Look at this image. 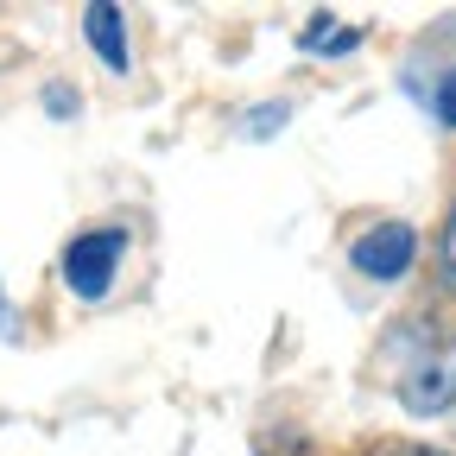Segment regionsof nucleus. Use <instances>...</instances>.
I'll return each mask as SVG.
<instances>
[{"label": "nucleus", "instance_id": "obj_1", "mask_svg": "<svg viewBox=\"0 0 456 456\" xmlns=\"http://www.w3.org/2000/svg\"><path fill=\"white\" fill-rule=\"evenodd\" d=\"M121 248H127L121 228H89V235H77L64 248V285L77 298H108L114 273H121Z\"/></svg>", "mask_w": 456, "mask_h": 456}, {"label": "nucleus", "instance_id": "obj_2", "mask_svg": "<svg viewBox=\"0 0 456 456\" xmlns=\"http://www.w3.org/2000/svg\"><path fill=\"white\" fill-rule=\"evenodd\" d=\"M399 406L419 412V419H431V412L456 406V355H450V349L419 355V362L406 368V380H399Z\"/></svg>", "mask_w": 456, "mask_h": 456}, {"label": "nucleus", "instance_id": "obj_3", "mask_svg": "<svg viewBox=\"0 0 456 456\" xmlns=\"http://www.w3.org/2000/svg\"><path fill=\"white\" fill-rule=\"evenodd\" d=\"M412 260H419V235L406 222H374L355 241V273H368V279H399V273H412Z\"/></svg>", "mask_w": 456, "mask_h": 456}, {"label": "nucleus", "instance_id": "obj_4", "mask_svg": "<svg viewBox=\"0 0 456 456\" xmlns=\"http://www.w3.org/2000/svg\"><path fill=\"white\" fill-rule=\"evenodd\" d=\"M83 32H89V45H95V57L108 70H127V20H121V7L95 0V7L83 13Z\"/></svg>", "mask_w": 456, "mask_h": 456}, {"label": "nucleus", "instance_id": "obj_5", "mask_svg": "<svg viewBox=\"0 0 456 456\" xmlns=\"http://www.w3.org/2000/svg\"><path fill=\"white\" fill-rule=\"evenodd\" d=\"M362 32L355 26H336V13H311V26H305V45L311 51H349Z\"/></svg>", "mask_w": 456, "mask_h": 456}, {"label": "nucleus", "instance_id": "obj_6", "mask_svg": "<svg viewBox=\"0 0 456 456\" xmlns=\"http://www.w3.org/2000/svg\"><path fill=\"white\" fill-rule=\"evenodd\" d=\"M431 108H437V121H444V127H456V64L444 70V83H437V95H431Z\"/></svg>", "mask_w": 456, "mask_h": 456}, {"label": "nucleus", "instance_id": "obj_7", "mask_svg": "<svg viewBox=\"0 0 456 456\" xmlns=\"http://www.w3.org/2000/svg\"><path fill=\"white\" fill-rule=\"evenodd\" d=\"M437 260H444V279L456 285V203H450V222H444V241H437Z\"/></svg>", "mask_w": 456, "mask_h": 456}, {"label": "nucleus", "instance_id": "obj_8", "mask_svg": "<svg viewBox=\"0 0 456 456\" xmlns=\"http://www.w3.org/2000/svg\"><path fill=\"white\" fill-rule=\"evenodd\" d=\"M368 456H444V450H431V444H374Z\"/></svg>", "mask_w": 456, "mask_h": 456}, {"label": "nucleus", "instance_id": "obj_9", "mask_svg": "<svg viewBox=\"0 0 456 456\" xmlns=\"http://www.w3.org/2000/svg\"><path fill=\"white\" fill-rule=\"evenodd\" d=\"M279 121H285V108L273 102V108H260L254 121H248V134H279Z\"/></svg>", "mask_w": 456, "mask_h": 456}, {"label": "nucleus", "instance_id": "obj_10", "mask_svg": "<svg viewBox=\"0 0 456 456\" xmlns=\"http://www.w3.org/2000/svg\"><path fill=\"white\" fill-rule=\"evenodd\" d=\"M7 323H13V311H7V305H0V330H7Z\"/></svg>", "mask_w": 456, "mask_h": 456}]
</instances>
